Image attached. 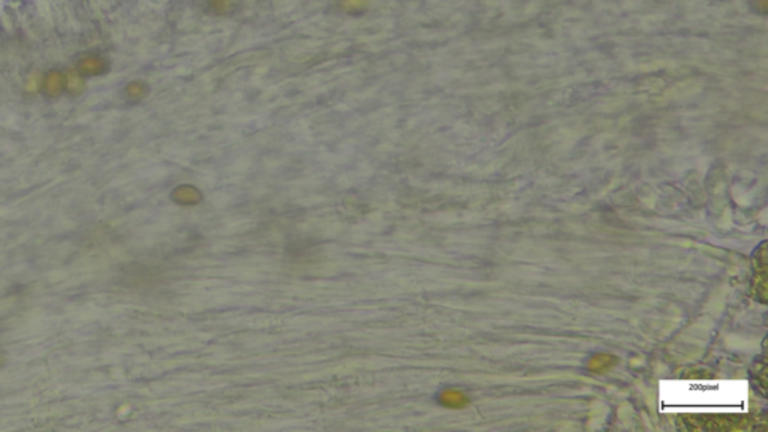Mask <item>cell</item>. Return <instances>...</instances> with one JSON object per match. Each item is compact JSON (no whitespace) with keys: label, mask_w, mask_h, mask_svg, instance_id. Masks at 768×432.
<instances>
[{"label":"cell","mask_w":768,"mask_h":432,"mask_svg":"<svg viewBox=\"0 0 768 432\" xmlns=\"http://www.w3.org/2000/svg\"><path fill=\"white\" fill-rule=\"evenodd\" d=\"M746 403L743 383H668L662 389V405L671 410H743Z\"/></svg>","instance_id":"6da1fadb"},{"label":"cell","mask_w":768,"mask_h":432,"mask_svg":"<svg viewBox=\"0 0 768 432\" xmlns=\"http://www.w3.org/2000/svg\"><path fill=\"white\" fill-rule=\"evenodd\" d=\"M79 69L81 74H101L105 69V62L98 54H86L79 62Z\"/></svg>","instance_id":"7a4b0ae2"}]
</instances>
